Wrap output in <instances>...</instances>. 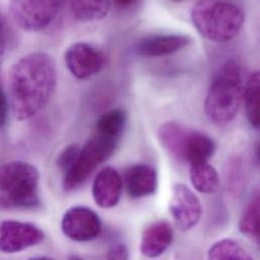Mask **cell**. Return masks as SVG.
Here are the masks:
<instances>
[{"label":"cell","instance_id":"obj_1","mask_svg":"<svg viewBox=\"0 0 260 260\" xmlns=\"http://www.w3.org/2000/svg\"><path fill=\"white\" fill-rule=\"evenodd\" d=\"M57 84L55 62L46 53H30L10 68L8 91L14 117L25 121L37 116L49 103Z\"/></svg>","mask_w":260,"mask_h":260},{"label":"cell","instance_id":"obj_11","mask_svg":"<svg viewBox=\"0 0 260 260\" xmlns=\"http://www.w3.org/2000/svg\"><path fill=\"white\" fill-rule=\"evenodd\" d=\"M61 228L66 237L77 242H87L95 239L102 231L99 215L86 207H74L63 216Z\"/></svg>","mask_w":260,"mask_h":260},{"label":"cell","instance_id":"obj_23","mask_svg":"<svg viewBox=\"0 0 260 260\" xmlns=\"http://www.w3.org/2000/svg\"><path fill=\"white\" fill-rule=\"evenodd\" d=\"M129 250L125 244H118L112 247L107 254V260H129Z\"/></svg>","mask_w":260,"mask_h":260},{"label":"cell","instance_id":"obj_2","mask_svg":"<svg viewBox=\"0 0 260 260\" xmlns=\"http://www.w3.org/2000/svg\"><path fill=\"white\" fill-rule=\"evenodd\" d=\"M242 81L241 65L236 59H230L220 67L205 102L206 114L213 123L227 125L235 119L243 99Z\"/></svg>","mask_w":260,"mask_h":260},{"label":"cell","instance_id":"obj_17","mask_svg":"<svg viewBox=\"0 0 260 260\" xmlns=\"http://www.w3.org/2000/svg\"><path fill=\"white\" fill-rule=\"evenodd\" d=\"M259 72L250 74L243 90L245 111L249 123L255 129L259 128Z\"/></svg>","mask_w":260,"mask_h":260},{"label":"cell","instance_id":"obj_10","mask_svg":"<svg viewBox=\"0 0 260 260\" xmlns=\"http://www.w3.org/2000/svg\"><path fill=\"white\" fill-rule=\"evenodd\" d=\"M169 211L176 227L183 232L197 226L203 214L199 198L189 187L182 183H177L173 186Z\"/></svg>","mask_w":260,"mask_h":260},{"label":"cell","instance_id":"obj_15","mask_svg":"<svg viewBox=\"0 0 260 260\" xmlns=\"http://www.w3.org/2000/svg\"><path fill=\"white\" fill-rule=\"evenodd\" d=\"M125 182L127 192L133 199L152 196L158 187V176L150 164L140 163L131 166L126 171Z\"/></svg>","mask_w":260,"mask_h":260},{"label":"cell","instance_id":"obj_21","mask_svg":"<svg viewBox=\"0 0 260 260\" xmlns=\"http://www.w3.org/2000/svg\"><path fill=\"white\" fill-rule=\"evenodd\" d=\"M239 230L249 239L259 241V197L256 194L244 210L240 222Z\"/></svg>","mask_w":260,"mask_h":260},{"label":"cell","instance_id":"obj_8","mask_svg":"<svg viewBox=\"0 0 260 260\" xmlns=\"http://www.w3.org/2000/svg\"><path fill=\"white\" fill-rule=\"evenodd\" d=\"M65 63L71 74L78 79H87L99 74L106 66V55L87 43H76L65 53Z\"/></svg>","mask_w":260,"mask_h":260},{"label":"cell","instance_id":"obj_4","mask_svg":"<svg viewBox=\"0 0 260 260\" xmlns=\"http://www.w3.org/2000/svg\"><path fill=\"white\" fill-rule=\"evenodd\" d=\"M191 20L202 36L214 42H228L241 30L243 8L231 1H200L191 9Z\"/></svg>","mask_w":260,"mask_h":260},{"label":"cell","instance_id":"obj_14","mask_svg":"<svg viewBox=\"0 0 260 260\" xmlns=\"http://www.w3.org/2000/svg\"><path fill=\"white\" fill-rule=\"evenodd\" d=\"M173 230L171 225L164 220L149 225L143 232L140 250L148 258L162 255L172 244Z\"/></svg>","mask_w":260,"mask_h":260},{"label":"cell","instance_id":"obj_24","mask_svg":"<svg viewBox=\"0 0 260 260\" xmlns=\"http://www.w3.org/2000/svg\"><path fill=\"white\" fill-rule=\"evenodd\" d=\"M7 46V35H6V27H5V21L0 14V67L3 61V57L6 51Z\"/></svg>","mask_w":260,"mask_h":260},{"label":"cell","instance_id":"obj_28","mask_svg":"<svg viewBox=\"0 0 260 260\" xmlns=\"http://www.w3.org/2000/svg\"><path fill=\"white\" fill-rule=\"evenodd\" d=\"M68 260H83L82 258H80V257H77V256H73V257H71V258H69Z\"/></svg>","mask_w":260,"mask_h":260},{"label":"cell","instance_id":"obj_3","mask_svg":"<svg viewBox=\"0 0 260 260\" xmlns=\"http://www.w3.org/2000/svg\"><path fill=\"white\" fill-rule=\"evenodd\" d=\"M40 205V173L29 163L0 165V209L28 210Z\"/></svg>","mask_w":260,"mask_h":260},{"label":"cell","instance_id":"obj_16","mask_svg":"<svg viewBox=\"0 0 260 260\" xmlns=\"http://www.w3.org/2000/svg\"><path fill=\"white\" fill-rule=\"evenodd\" d=\"M189 175L192 186L202 193H213L219 188V174L209 162L190 166Z\"/></svg>","mask_w":260,"mask_h":260},{"label":"cell","instance_id":"obj_7","mask_svg":"<svg viewBox=\"0 0 260 260\" xmlns=\"http://www.w3.org/2000/svg\"><path fill=\"white\" fill-rule=\"evenodd\" d=\"M63 6V1L20 0L10 2L9 10L17 26L27 31H40L55 20Z\"/></svg>","mask_w":260,"mask_h":260},{"label":"cell","instance_id":"obj_22","mask_svg":"<svg viewBox=\"0 0 260 260\" xmlns=\"http://www.w3.org/2000/svg\"><path fill=\"white\" fill-rule=\"evenodd\" d=\"M80 148L77 145H70L59 155L57 159V164L62 170L63 174L72 166L79 154Z\"/></svg>","mask_w":260,"mask_h":260},{"label":"cell","instance_id":"obj_13","mask_svg":"<svg viewBox=\"0 0 260 260\" xmlns=\"http://www.w3.org/2000/svg\"><path fill=\"white\" fill-rule=\"evenodd\" d=\"M191 43L184 35H154L141 39L137 45V53L143 57H162L176 53Z\"/></svg>","mask_w":260,"mask_h":260},{"label":"cell","instance_id":"obj_25","mask_svg":"<svg viewBox=\"0 0 260 260\" xmlns=\"http://www.w3.org/2000/svg\"><path fill=\"white\" fill-rule=\"evenodd\" d=\"M7 117V103L3 92L0 89V128L5 124Z\"/></svg>","mask_w":260,"mask_h":260},{"label":"cell","instance_id":"obj_9","mask_svg":"<svg viewBox=\"0 0 260 260\" xmlns=\"http://www.w3.org/2000/svg\"><path fill=\"white\" fill-rule=\"evenodd\" d=\"M45 239V233L36 225L17 221H4L0 224V251L17 253L37 246Z\"/></svg>","mask_w":260,"mask_h":260},{"label":"cell","instance_id":"obj_27","mask_svg":"<svg viewBox=\"0 0 260 260\" xmlns=\"http://www.w3.org/2000/svg\"><path fill=\"white\" fill-rule=\"evenodd\" d=\"M28 260H55L51 257H48V256H40V257H34V258H30Z\"/></svg>","mask_w":260,"mask_h":260},{"label":"cell","instance_id":"obj_19","mask_svg":"<svg viewBox=\"0 0 260 260\" xmlns=\"http://www.w3.org/2000/svg\"><path fill=\"white\" fill-rule=\"evenodd\" d=\"M128 116L125 110L116 109L104 114L96 123V134L120 139L123 131L125 130Z\"/></svg>","mask_w":260,"mask_h":260},{"label":"cell","instance_id":"obj_18","mask_svg":"<svg viewBox=\"0 0 260 260\" xmlns=\"http://www.w3.org/2000/svg\"><path fill=\"white\" fill-rule=\"evenodd\" d=\"M208 260H255L238 242L222 239L216 242L208 252Z\"/></svg>","mask_w":260,"mask_h":260},{"label":"cell","instance_id":"obj_5","mask_svg":"<svg viewBox=\"0 0 260 260\" xmlns=\"http://www.w3.org/2000/svg\"><path fill=\"white\" fill-rule=\"evenodd\" d=\"M158 138L169 155L189 167L208 162L216 151V144L211 137L175 122L160 126Z\"/></svg>","mask_w":260,"mask_h":260},{"label":"cell","instance_id":"obj_6","mask_svg":"<svg viewBox=\"0 0 260 260\" xmlns=\"http://www.w3.org/2000/svg\"><path fill=\"white\" fill-rule=\"evenodd\" d=\"M119 139L95 134L80 148L79 154L72 166L64 173L63 187L65 191L79 188L92 174V172L116 151Z\"/></svg>","mask_w":260,"mask_h":260},{"label":"cell","instance_id":"obj_12","mask_svg":"<svg viewBox=\"0 0 260 260\" xmlns=\"http://www.w3.org/2000/svg\"><path fill=\"white\" fill-rule=\"evenodd\" d=\"M123 181L120 173L113 167H106L99 172L92 184V196L99 207H116L122 197Z\"/></svg>","mask_w":260,"mask_h":260},{"label":"cell","instance_id":"obj_20","mask_svg":"<svg viewBox=\"0 0 260 260\" xmlns=\"http://www.w3.org/2000/svg\"><path fill=\"white\" fill-rule=\"evenodd\" d=\"M110 1H71L70 7L73 15L83 21L100 20L106 17L111 9Z\"/></svg>","mask_w":260,"mask_h":260},{"label":"cell","instance_id":"obj_26","mask_svg":"<svg viewBox=\"0 0 260 260\" xmlns=\"http://www.w3.org/2000/svg\"><path fill=\"white\" fill-rule=\"evenodd\" d=\"M139 2L137 1H115L114 5L119 9H131L138 5Z\"/></svg>","mask_w":260,"mask_h":260}]
</instances>
